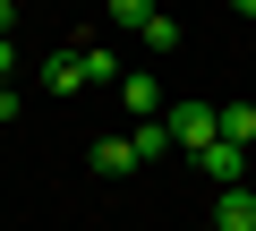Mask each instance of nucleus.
I'll use <instances>...</instances> for the list:
<instances>
[{"label": "nucleus", "mask_w": 256, "mask_h": 231, "mask_svg": "<svg viewBox=\"0 0 256 231\" xmlns=\"http://www.w3.org/2000/svg\"><path fill=\"white\" fill-rule=\"evenodd\" d=\"M162 129H171V146H188V154H205V146L222 137V111L188 94V103H162Z\"/></svg>", "instance_id": "f257e3e1"}, {"label": "nucleus", "mask_w": 256, "mask_h": 231, "mask_svg": "<svg viewBox=\"0 0 256 231\" xmlns=\"http://www.w3.org/2000/svg\"><path fill=\"white\" fill-rule=\"evenodd\" d=\"M188 163H196L214 188H248V146H230V137H214V146H205V154H188Z\"/></svg>", "instance_id": "f03ea898"}, {"label": "nucleus", "mask_w": 256, "mask_h": 231, "mask_svg": "<svg viewBox=\"0 0 256 231\" xmlns=\"http://www.w3.org/2000/svg\"><path fill=\"white\" fill-rule=\"evenodd\" d=\"M214 231H256V188H214Z\"/></svg>", "instance_id": "7ed1b4c3"}, {"label": "nucleus", "mask_w": 256, "mask_h": 231, "mask_svg": "<svg viewBox=\"0 0 256 231\" xmlns=\"http://www.w3.org/2000/svg\"><path fill=\"white\" fill-rule=\"evenodd\" d=\"M137 163H146V154H137V137H94V171H102V180H128Z\"/></svg>", "instance_id": "20e7f679"}, {"label": "nucleus", "mask_w": 256, "mask_h": 231, "mask_svg": "<svg viewBox=\"0 0 256 231\" xmlns=\"http://www.w3.org/2000/svg\"><path fill=\"white\" fill-rule=\"evenodd\" d=\"M120 103L137 111V120H162V86H154L146 69H128V77H120Z\"/></svg>", "instance_id": "39448f33"}, {"label": "nucleus", "mask_w": 256, "mask_h": 231, "mask_svg": "<svg viewBox=\"0 0 256 231\" xmlns=\"http://www.w3.org/2000/svg\"><path fill=\"white\" fill-rule=\"evenodd\" d=\"M77 69H86V86H120V77H128L120 52H102V43H77Z\"/></svg>", "instance_id": "423d86ee"}, {"label": "nucleus", "mask_w": 256, "mask_h": 231, "mask_svg": "<svg viewBox=\"0 0 256 231\" xmlns=\"http://www.w3.org/2000/svg\"><path fill=\"white\" fill-rule=\"evenodd\" d=\"M214 111H222V137L256 154V111H248V103H214Z\"/></svg>", "instance_id": "0eeeda50"}, {"label": "nucleus", "mask_w": 256, "mask_h": 231, "mask_svg": "<svg viewBox=\"0 0 256 231\" xmlns=\"http://www.w3.org/2000/svg\"><path fill=\"white\" fill-rule=\"evenodd\" d=\"M43 86H52V94H77V86H86L77 52H52V60H43Z\"/></svg>", "instance_id": "6e6552de"}, {"label": "nucleus", "mask_w": 256, "mask_h": 231, "mask_svg": "<svg viewBox=\"0 0 256 231\" xmlns=\"http://www.w3.org/2000/svg\"><path fill=\"white\" fill-rule=\"evenodd\" d=\"M137 43H146V52H154V60H171V52H180V18H162V9H154V26H146V35H137Z\"/></svg>", "instance_id": "1a4fd4ad"}, {"label": "nucleus", "mask_w": 256, "mask_h": 231, "mask_svg": "<svg viewBox=\"0 0 256 231\" xmlns=\"http://www.w3.org/2000/svg\"><path fill=\"white\" fill-rule=\"evenodd\" d=\"M102 9H111V26H128V35L154 26V0H102Z\"/></svg>", "instance_id": "9d476101"}, {"label": "nucleus", "mask_w": 256, "mask_h": 231, "mask_svg": "<svg viewBox=\"0 0 256 231\" xmlns=\"http://www.w3.org/2000/svg\"><path fill=\"white\" fill-rule=\"evenodd\" d=\"M128 137H137V154H162V146H171V129H162V120H137Z\"/></svg>", "instance_id": "9b49d317"}, {"label": "nucleus", "mask_w": 256, "mask_h": 231, "mask_svg": "<svg viewBox=\"0 0 256 231\" xmlns=\"http://www.w3.org/2000/svg\"><path fill=\"white\" fill-rule=\"evenodd\" d=\"M9 69H18V43H9V35H0V86H9Z\"/></svg>", "instance_id": "f8f14e48"}, {"label": "nucleus", "mask_w": 256, "mask_h": 231, "mask_svg": "<svg viewBox=\"0 0 256 231\" xmlns=\"http://www.w3.org/2000/svg\"><path fill=\"white\" fill-rule=\"evenodd\" d=\"M0 120H18V86H0Z\"/></svg>", "instance_id": "ddd939ff"}, {"label": "nucleus", "mask_w": 256, "mask_h": 231, "mask_svg": "<svg viewBox=\"0 0 256 231\" xmlns=\"http://www.w3.org/2000/svg\"><path fill=\"white\" fill-rule=\"evenodd\" d=\"M9 18H18V0H0V35H9Z\"/></svg>", "instance_id": "4468645a"}, {"label": "nucleus", "mask_w": 256, "mask_h": 231, "mask_svg": "<svg viewBox=\"0 0 256 231\" xmlns=\"http://www.w3.org/2000/svg\"><path fill=\"white\" fill-rule=\"evenodd\" d=\"M230 9H239V18H256V0H230Z\"/></svg>", "instance_id": "2eb2a0df"}]
</instances>
